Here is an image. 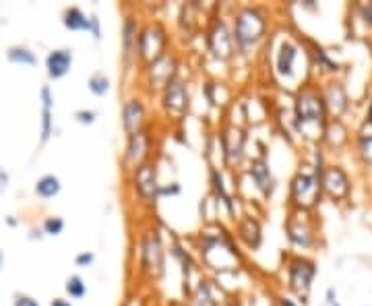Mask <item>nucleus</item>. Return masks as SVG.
Instances as JSON below:
<instances>
[{
	"instance_id": "1",
	"label": "nucleus",
	"mask_w": 372,
	"mask_h": 306,
	"mask_svg": "<svg viewBox=\"0 0 372 306\" xmlns=\"http://www.w3.org/2000/svg\"><path fill=\"white\" fill-rule=\"evenodd\" d=\"M195 250L198 253L201 263L219 275L236 273L244 265V253L234 238L232 230L223 223L205 226L195 238Z\"/></svg>"
},
{
	"instance_id": "2",
	"label": "nucleus",
	"mask_w": 372,
	"mask_h": 306,
	"mask_svg": "<svg viewBox=\"0 0 372 306\" xmlns=\"http://www.w3.org/2000/svg\"><path fill=\"white\" fill-rule=\"evenodd\" d=\"M232 38L236 46V54L244 58L253 56L269 36V9L263 4H238L230 17Z\"/></svg>"
},
{
	"instance_id": "3",
	"label": "nucleus",
	"mask_w": 372,
	"mask_h": 306,
	"mask_svg": "<svg viewBox=\"0 0 372 306\" xmlns=\"http://www.w3.org/2000/svg\"><path fill=\"white\" fill-rule=\"evenodd\" d=\"M134 248H137L139 278L154 284L159 282L166 275V259H168V248H166L161 230L154 223L145 226L134 241Z\"/></svg>"
},
{
	"instance_id": "4",
	"label": "nucleus",
	"mask_w": 372,
	"mask_h": 306,
	"mask_svg": "<svg viewBox=\"0 0 372 306\" xmlns=\"http://www.w3.org/2000/svg\"><path fill=\"white\" fill-rule=\"evenodd\" d=\"M323 174H325V162L323 153L317 152V164L310 172L307 168H300L292 176L287 186V205L289 211H310L314 209L323 197Z\"/></svg>"
},
{
	"instance_id": "5",
	"label": "nucleus",
	"mask_w": 372,
	"mask_h": 306,
	"mask_svg": "<svg viewBox=\"0 0 372 306\" xmlns=\"http://www.w3.org/2000/svg\"><path fill=\"white\" fill-rule=\"evenodd\" d=\"M203 40H205V48H207L209 56L216 58L218 63L228 65L238 56L234 38H232V27H230V21L219 13V4L213 6V15L205 23Z\"/></svg>"
},
{
	"instance_id": "6",
	"label": "nucleus",
	"mask_w": 372,
	"mask_h": 306,
	"mask_svg": "<svg viewBox=\"0 0 372 306\" xmlns=\"http://www.w3.org/2000/svg\"><path fill=\"white\" fill-rule=\"evenodd\" d=\"M327 106L323 100V93L314 88H300L294 95V129L296 132L307 134V129L319 127V131L325 129L327 122Z\"/></svg>"
},
{
	"instance_id": "7",
	"label": "nucleus",
	"mask_w": 372,
	"mask_h": 306,
	"mask_svg": "<svg viewBox=\"0 0 372 306\" xmlns=\"http://www.w3.org/2000/svg\"><path fill=\"white\" fill-rule=\"evenodd\" d=\"M172 44V36L166 27V23L159 19H149V21L141 23V31H139V66L149 65L157 60L159 56H164L166 52H170Z\"/></svg>"
},
{
	"instance_id": "8",
	"label": "nucleus",
	"mask_w": 372,
	"mask_h": 306,
	"mask_svg": "<svg viewBox=\"0 0 372 306\" xmlns=\"http://www.w3.org/2000/svg\"><path fill=\"white\" fill-rule=\"evenodd\" d=\"M180 70H182V63H180V56L176 52H166L164 56H159L154 63L141 66L145 91L149 95H159L172 79L182 75Z\"/></svg>"
},
{
	"instance_id": "9",
	"label": "nucleus",
	"mask_w": 372,
	"mask_h": 306,
	"mask_svg": "<svg viewBox=\"0 0 372 306\" xmlns=\"http://www.w3.org/2000/svg\"><path fill=\"white\" fill-rule=\"evenodd\" d=\"M129 184H131L134 201L145 207V209H154L159 201V178H157V162L152 159L139 168H134L129 174Z\"/></svg>"
},
{
	"instance_id": "10",
	"label": "nucleus",
	"mask_w": 372,
	"mask_h": 306,
	"mask_svg": "<svg viewBox=\"0 0 372 306\" xmlns=\"http://www.w3.org/2000/svg\"><path fill=\"white\" fill-rule=\"evenodd\" d=\"M216 137H218L219 152H221V164L232 170L240 168L246 159V141H248L246 129L240 125L228 122L219 129Z\"/></svg>"
},
{
	"instance_id": "11",
	"label": "nucleus",
	"mask_w": 372,
	"mask_h": 306,
	"mask_svg": "<svg viewBox=\"0 0 372 306\" xmlns=\"http://www.w3.org/2000/svg\"><path fill=\"white\" fill-rule=\"evenodd\" d=\"M154 149H155V132L149 127H145L143 131L134 132L127 137V143H124V152L120 157V164H122V170L127 174H131L134 168L147 164L154 159Z\"/></svg>"
},
{
	"instance_id": "12",
	"label": "nucleus",
	"mask_w": 372,
	"mask_h": 306,
	"mask_svg": "<svg viewBox=\"0 0 372 306\" xmlns=\"http://www.w3.org/2000/svg\"><path fill=\"white\" fill-rule=\"evenodd\" d=\"M317 275V263L302 255H292L285 265L287 290L296 296V300L307 302L308 294L312 290V282Z\"/></svg>"
},
{
	"instance_id": "13",
	"label": "nucleus",
	"mask_w": 372,
	"mask_h": 306,
	"mask_svg": "<svg viewBox=\"0 0 372 306\" xmlns=\"http://www.w3.org/2000/svg\"><path fill=\"white\" fill-rule=\"evenodd\" d=\"M159 106L164 110V114L172 120L186 118L191 110V89H188V81L182 75L172 79L159 93Z\"/></svg>"
},
{
	"instance_id": "14",
	"label": "nucleus",
	"mask_w": 372,
	"mask_h": 306,
	"mask_svg": "<svg viewBox=\"0 0 372 306\" xmlns=\"http://www.w3.org/2000/svg\"><path fill=\"white\" fill-rule=\"evenodd\" d=\"M285 236L289 246L308 250L317 244V230L308 219V211H289L284 221Z\"/></svg>"
},
{
	"instance_id": "15",
	"label": "nucleus",
	"mask_w": 372,
	"mask_h": 306,
	"mask_svg": "<svg viewBox=\"0 0 372 306\" xmlns=\"http://www.w3.org/2000/svg\"><path fill=\"white\" fill-rule=\"evenodd\" d=\"M120 127L124 134H134L149 127V106L143 95L132 93L120 106Z\"/></svg>"
},
{
	"instance_id": "16",
	"label": "nucleus",
	"mask_w": 372,
	"mask_h": 306,
	"mask_svg": "<svg viewBox=\"0 0 372 306\" xmlns=\"http://www.w3.org/2000/svg\"><path fill=\"white\" fill-rule=\"evenodd\" d=\"M139 31H141L139 17L132 13L124 15L120 25V60L127 73L139 66Z\"/></svg>"
},
{
	"instance_id": "17",
	"label": "nucleus",
	"mask_w": 372,
	"mask_h": 306,
	"mask_svg": "<svg viewBox=\"0 0 372 306\" xmlns=\"http://www.w3.org/2000/svg\"><path fill=\"white\" fill-rule=\"evenodd\" d=\"M232 234H234V238H236L240 248L255 253V250H259L263 246V221L255 213H242L240 218L234 221V226H232Z\"/></svg>"
},
{
	"instance_id": "18",
	"label": "nucleus",
	"mask_w": 372,
	"mask_h": 306,
	"mask_svg": "<svg viewBox=\"0 0 372 306\" xmlns=\"http://www.w3.org/2000/svg\"><path fill=\"white\" fill-rule=\"evenodd\" d=\"M246 174L250 176V180H253L257 193L263 197V201H269V199L275 195L277 180H275V176H273L271 164H269L267 157H263V155H255V157H250L248 168H246Z\"/></svg>"
},
{
	"instance_id": "19",
	"label": "nucleus",
	"mask_w": 372,
	"mask_h": 306,
	"mask_svg": "<svg viewBox=\"0 0 372 306\" xmlns=\"http://www.w3.org/2000/svg\"><path fill=\"white\" fill-rule=\"evenodd\" d=\"M298 56H300V48L296 42L292 40H282L277 48H275V56H273V68H275V75L284 81L294 79L296 75V63H298Z\"/></svg>"
},
{
	"instance_id": "20",
	"label": "nucleus",
	"mask_w": 372,
	"mask_h": 306,
	"mask_svg": "<svg viewBox=\"0 0 372 306\" xmlns=\"http://www.w3.org/2000/svg\"><path fill=\"white\" fill-rule=\"evenodd\" d=\"M350 178L339 166H329L323 174V195H327L333 201H344L350 197Z\"/></svg>"
},
{
	"instance_id": "21",
	"label": "nucleus",
	"mask_w": 372,
	"mask_h": 306,
	"mask_svg": "<svg viewBox=\"0 0 372 306\" xmlns=\"http://www.w3.org/2000/svg\"><path fill=\"white\" fill-rule=\"evenodd\" d=\"M73 63H75V54L70 48H56L46 56V73L52 81L65 79L73 68Z\"/></svg>"
},
{
	"instance_id": "22",
	"label": "nucleus",
	"mask_w": 372,
	"mask_h": 306,
	"mask_svg": "<svg viewBox=\"0 0 372 306\" xmlns=\"http://www.w3.org/2000/svg\"><path fill=\"white\" fill-rule=\"evenodd\" d=\"M42 100V122H40V143L46 145L50 137L54 134V93L50 85H42L40 89Z\"/></svg>"
},
{
	"instance_id": "23",
	"label": "nucleus",
	"mask_w": 372,
	"mask_h": 306,
	"mask_svg": "<svg viewBox=\"0 0 372 306\" xmlns=\"http://www.w3.org/2000/svg\"><path fill=\"white\" fill-rule=\"evenodd\" d=\"M193 306H219L218 292H216V282L207 275H198V280L195 282L193 294H191Z\"/></svg>"
},
{
	"instance_id": "24",
	"label": "nucleus",
	"mask_w": 372,
	"mask_h": 306,
	"mask_svg": "<svg viewBox=\"0 0 372 306\" xmlns=\"http://www.w3.org/2000/svg\"><path fill=\"white\" fill-rule=\"evenodd\" d=\"M60 191H63V182H60V178H58L56 174L40 176V178L36 180V186H33L36 197L44 199V201H50V199L58 197Z\"/></svg>"
},
{
	"instance_id": "25",
	"label": "nucleus",
	"mask_w": 372,
	"mask_h": 306,
	"mask_svg": "<svg viewBox=\"0 0 372 306\" xmlns=\"http://www.w3.org/2000/svg\"><path fill=\"white\" fill-rule=\"evenodd\" d=\"M323 100H325L327 112H333L335 116H341L348 110V95L339 85H329L323 91Z\"/></svg>"
},
{
	"instance_id": "26",
	"label": "nucleus",
	"mask_w": 372,
	"mask_h": 306,
	"mask_svg": "<svg viewBox=\"0 0 372 306\" xmlns=\"http://www.w3.org/2000/svg\"><path fill=\"white\" fill-rule=\"evenodd\" d=\"M63 25L68 31H89V15L81 6H66Z\"/></svg>"
},
{
	"instance_id": "27",
	"label": "nucleus",
	"mask_w": 372,
	"mask_h": 306,
	"mask_svg": "<svg viewBox=\"0 0 372 306\" xmlns=\"http://www.w3.org/2000/svg\"><path fill=\"white\" fill-rule=\"evenodd\" d=\"M6 60L13 65L21 66H36L38 65V56L31 48L27 46H11L6 48Z\"/></svg>"
},
{
	"instance_id": "28",
	"label": "nucleus",
	"mask_w": 372,
	"mask_h": 306,
	"mask_svg": "<svg viewBox=\"0 0 372 306\" xmlns=\"http://www.w3.org/2000/svg\"><path fill=\"white\" fill-rule=\"evenodd\" d=\"M87 89L89 93L95 95V97H106L110 91H112V79H110L104 70H95L93 75H89Z\"/></svg>"
},
{
	"instance_id": "29",
	"label": "nucleus",
	"mask_w": 372,
	"mask_h": 306,
	"mask_svg": "<svg viewBox=\"0 0 372 306\" xmlns=\"http://www.w3.org/2000/svg\"><path fill=\"white\" fill-rule=\"evenodd\" d=\"M65 292L70 300H81V298L87 296V284H85V280L79 273H75V275L66 278Z\"/></svg>"
},
{
	"instance_id": "30",
	"label": "nucleus",
	"mask_w": 372,
	"mask_h": 306,
	"mask_svg": "<svg viewBox=\"0 0 372 306\" xmlns=\"http://www.w3.org/2000/svg\"><path fill=\"white\" fill-rule=\"evenodd\" d=\"M65 219L60 216H48L42 221V232L44 236H60L65 232Z\"/></svg>"
},
{
	"instance_id": "31",
	"label": "nucleus",
	"mask_w": 372,
	"mask_h": 306,
	"mask_svg": "<svg viewBox=\"0 0 372 306\" xmlns=\"http://www.w3.org/2000/svg\"><path fill=\"white\" fill-rule=\"evenodd\" d=\"M221 85H223V83H218V81H207V83L203 85V93H205L207 102H209L211 106H216V108H219V106L225 104V100L218 93Z\"/></svg>"
},
{
	"instance_id": "32",
	"label": "nucleus",
	"mask_w": 372,
	"mask_h": 306,
	"mask_svg": "<svg viewBox=\"0 0 372 306\" xmlns=\"http://www.w3.org/2000/svg\"><path fill=\"white\" fill-rule=\"evenodd\" d=\"M73 118H75V120H77L79 125H83V127H93V125L97 122L100 114H97V110L81 108V110H75Z\"/></svg>"
},
{
	"instance_id": "33",
	"label": "nucleus",
	"mask_w": 372,
	"mask_h": 306,
	"mask_svg": "<svg viewBox=\"0 0 372 306\" xmlns=\"http://www.w3.org/2000/svg\"><path fill=\"white\" fill-rule=\"evenodd\" d=\"M360 153L366 164H372V132H362L360 134Z\"/></svg>"
},
{
	"instance_id": "34",
	"label": "nucleus",
	"mask_w": 372,
	"mask_h": 306,
	"mask_svg": "<svg viewBox=\"0 0 372 306\" xmlns=\"http://www.w3.org/2000/svg\"><path fill=\"white\" fill-rule=\"evenodd\" d=\"M89 36L95 40V42H100L102 40V36H104V31H102V21H100V17H97V13H89Z\"/></svg>"
},
{
	"instance_id": "35",
	"label": "nucleus",
	"mask_w": 372,
	"mask_h": 306,
	"mask_svg": "<svg viewBox=\"0 0 372 306\" xmlns=\"http://www.w3.org/2000/svg\"><path fill=\"white\" fill-rule=\"evenodd\" d=\"M182 195V184L180 182H168V184H161L159 186V199H166V197H180Z\"/></svg>"
},
{
	"instance_id": "36",
	"label": "nucleus",
	"mask_w": 372,
	"mask_h": 306,
	"mask_svg": "<svg viewBox=\"0 0 372 306\" xmlns=\"http://www.w3.org/2000/svg\"><path fill=\"white\" fill-rule=\"evenodd\" d=\"M95 263V253L93 250H81L79 255H75V267L87 269Z\"/></svg>"
},
{
	"instance_id": "37",
	"label": "nucleus",
	"mask_w": 372,
	"mask_h": 306,
	"mask_svg": "<svg viewBox=\"0 0 372 306\" xmlns=\"http://www.w3.org/2000/svg\"><path fill=\"white\" fill-rule=\"evenodd\" d=\"M314 58H317L319 66H325L327 70H337V63H333V60L329 58L327 52H325L323 48H317V50H314Z\"/></svg>"
},
{
	"instance_id": "38",
	"label": "nucleus",
	"mask_w": 372,
	"mask_h": 306,
	"mask_svg": "<svg viewBox=\"0 0 372 306\" xmlns=\"http://www.w3.org/2000/svg\"><path fill=\"white\" fill-rule=\"evenodd\" d=\"M13 306H42L40 300H36L33 296L29 294H15L13 296Z\"/></svg>"
},
{
	"instance_id": "39",
	"label": "nucleus",
	"mask_w": 372,
	"mask_h": 306,
	"mask_svg": "<svg viewBox=\"0 0 372 306\" xmlns=\"http://www.w3.org/2000/svg\"><path fill=\"white\" fill-rule=\"evenodd\" d=\"M277 306H298V300L292 298L289 294H280L277 296Z\"/></svg>"
},
{
	"instance_id": "40",
	"label": "nucleus",
	"mask_w": 372,
	"mask_h": 306,
	"mask_svg": "<svg viewBox=\"0 0 372 306\" xmlns=\"http://www.w3.org/2000/svg\"><path fill=\"white\" fill-rule=\"evenodd\" d=\"M325 298H327V300H325L327 306L335 305V302H337V290H335V287H327V296H325Z\"/></svg>"
},
{
	"instance_id": "41",
	"label": "nucleus",
	"mask_w": 372,
	"mask_h": 306,
	"mask_svg": "<svg viewBox=\"0 0 372 306\" xmlns=\"http://www.w3.org/2000/svg\"><path fill=\"white\" fill-rule=\"evenodd\" d=\"M362 15H364V21L368 23V25H372V2H368V4L362 9Z\"/></svg>"
},
{
	"instance_id": "42",
	"label": "nucleus",
	"mask_w": 372,
	"mask_h": 306,
	"mask_svg": "<svg viewBox=\"0 0 372 306\" xmlns=\"http://www.w3.org/2000/svg\"><path fill=\"white\" fill-rule=\"evenodd\" d=\"M50 306H73V302L68 300V298H54Z\"/></svg>"
},
{
	"instance_id": "43",
	"label": "nucleus",
	"mask_w": 372,
	"mask_h": 306,
	"mask_svg": "<svg viewBox=\"0 0 372 306\" xmlns=\"http://www.w3.org/2000/svg\"><path fill=\"white\" fill-rule=\"evenodd\" d=\"M29 238H31V241H36V238H38V241H42V238H44V232H42V228H40V230L31 228V232H29Z\"/></svg>"
},
{
	"instance_id": "44",
	"label": "nucleus",
	"mask_w": 372,
	"mask_h": 306,
	"mask_svg": "<svg viewBox=\"0 0 372 306\" xmlns=\"http://www.w3.org/2000/svg\"><path fill=\"white\" fill-rule=\"evenodd\" d=\"M0 184H2L4 189H6V184H9V174L4 172V168H2V166H0Z\"/></svg>"
},
{
	"instance_id": "45",
	"label": "nucleus",
	"mask_w": 372,
	"mask_h": 306,
	"mask_svg": "<svg viewBox=\"0 0 372 306\" xmlns=\"http://www.w3.org/2000/svg\"><path fill=\"white\" fill-rule=\"evenodd\" d=\"M219 306H240V302H236V300H230V298H228V300H221V305Z\"/></svg>"
},
{
	"instance_id": "46",
	"label": "nucleus",
	"mask_w": 372,
	"mask_h": 306,
	"mask_svg": "<svg viewBox=\"0 0 372 306\" xmlns=\"http://www.w3.org/2000/svg\"><path fill=\"white\" fill-rule=\"evenodd\" d=\"M366 120H368V125L372 127V100H371V106H368V114H366Z\"/></svg>"
},
{
	"instance_id": "47",
	"label": "nucleus",
	"mask_w": 372,
	"mask_h": 306,
	"mask_svg": "<svg viewBox=\"0 0 372 306\" xmlns=\"http://www.w3.org/2000/svg\"><path fill=\"white\" fill-rule=\"evenodd\" d=\"M4 269V253L0 250V271Z\"/></svg>"
},
{
	"instance_id": "48",
	"label": "nucleus",
	"mask_w": 372,
	"mask_h": 306,
	"mask_svg": "<svg viewBox=\"0 0 372 306\" xmlns=\"http://www.w3.org/2000/svg\"><path fill=\"white\" fill-rule=\"evenodd\" d=\"M172 306H186V305H182V302H176V305H172Z\"/></svg>"
},
{
	"instance_id": "49",
	"label": "nucleus",
	"mask_w": 372,
	"mask_h": 306,
	"mask_svg": "<svg viewBox=\"0 0 372 306\" xmlns=\"http://www.w3.org/2000/svg\"><path fill=\"white\" fill-rule=\"evenodd\" d=\"M333 306H341V305H339V302H335V305H333Z\"/></svg>"
},
{
	"instance_id": "50",
	"label": "nucleus",
	"mask_w": 372,
	"mask_h": 306,
	"mask_svg": "<svg viewBox=\"0 0 372 306\" xmlns=\"http://www.w3.org/2000/svg\"><path fill=\"white\" fill-rule=\"evenodd\" d=\"M124 306H129V305H124Z\"/></svg>"
}]
</instances>
